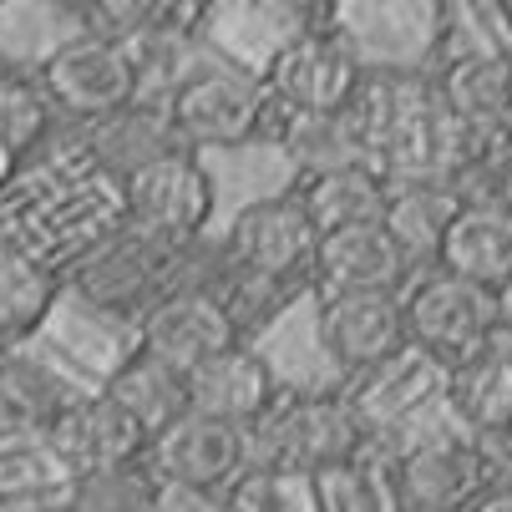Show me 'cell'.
I'll list each match as a JSON object with an SVG mask.
<instances>
[{"label": "cell", "mask_w": 512, "mask_h": 512, "mask_svg": "<svg viewBox=\"0 0 512 512\" xmlns=\"http://www.w3.org/2000/svg\"><path fill=\"white\" fill-rule=\"evenodd\" d=\"M462 203L452 198L447 183H391V203H386V234L406 249L411 264H442V244L457 224Z\"/></svg>", "instance_id": "cell-24"}, {"label": "cell", "mask_w": 512, "mask_h": 512, "mask_svg": "<svg viewBox=\"0 0 512 512\" xmlns=\"http://www.w3.org/2000/svg\"><path fill=\"white\" fill-rule=\"evenodd\" d=\"M447 406L467 426V436H482L512 421V335L497 330L482 350L452 365Z\"/></svg>", "instance_id": "cell-21"}, {"label": "cell", "mask_w": 512, "mask_h": 512, "mask_svg": "<svg viewBox=\"0 0 512 512\" xmlns=\"http://www.w3.org/2000/svg\"><path fill=\"white\" fill-rule=\"evenodd\" d=\"M0 360H6V350H0Z\"/></svg>", "instance_id": "cell-38"}, {"label": "cell", "mask_w": 512, "mask_h": 512, "mask_svg": "<svg viewBox=\"0 0 512 512\" xmlns=\"http://www.w3.org/2000/svg\"><path fill=\"white\" fill-rule=\"evenodd\" d=\"M492 148H497V168H502V178H507V188H512V127L492 142Z\"/></svg>", "instance_id": "cell-36"}, {"label": "cell", "mask_w": 512, "mask_h": 512, "mask_svg": "<svg viewBox=\"0 0 512 512\" xmlns=\"http://www.w3.org/2000/svg\"><path fill=\"white\" fill-rule=\"evenodd\" d=\"M284 477H274L269 467L249 462L224 492H218V507L224 512H284Z\"/></svg>", "instance_id": "cell-31"}, {"label": "cell", "mask_w": 512, "mask_h": 512, "mask_svg": "<svg viewBox=\"0 0 512 512\" xmlns=\"http://www.w3.org/2000/svg\"><path fill=\"white\" fill-rule=\"evenodd\" d=\"M330 11L300 31L295 41H284L274 51V61L264 66V92L274 107L284 112H300V117H335L355 102V92L365 87V66L355 41L340 26H325Z\"/></svg>", "instance_id": "cell-6"}, {"label": "cell", "mask_w": 512, "mask_h": 512, "mask_svg": "<svg viewBox=\"0 0 512 512\" xmlns=\"http://www.w3.org/2000/svg\"><path fill=\"white\" fill-rule=\"evenodd\" d=\"M71 492H77V477L56 462L46 442L0 447V512H51L66 507Z\"/></svg>", "instance_id": "cell-26"}, {"label": "cell", "mask_w": 512, "mask_h": 512, "mask_svg": "<svg viewBox=\"0 0 512 512\" xmlns=\"http://www.w3.org/2000/svg\"><path fill=\"white\" fill-rule=\"evenodd\" d=\"M51 512H71V502H66V507H51Z\"/></svg>", "instance_id": "cell-37"}, {"label": "cell", "mask_w": 512, "mask_h": 512, "mask_svg": "<svg viewBox=\"0 0 512 512\" xmlns=\"http://www.w3.org/2000/svg\"><path fill=\"white\" fill-rule=\"evenodd\" d=\"M315 249H320V234L310 224V213L300 208V198L274 193L234 213L218 259L234 269H249V274H264V279H295L315 289Z\"/></svg>", "instance_id": "cell-8"}, {"label": "cell", "mask_w": 512, "mask_h": 512, "mask_svg": "<svg viewBox=\"0 0 512 512\" xmlns=\"http://www.w3.org/2000/svg\"><path fill=\"white\" fill-rule=\"evenodd\" d=\"M51 97L41 82L36 61H0V142L26 163L31 148H41V137L51 132Z\"/></svg>", "instance_id": "cell-28"}, {"label": "cell", "mask_w": 512, "mask_h": 512, "mask_svg": "<svg viewBox=\"0 0 512 512\" xmlns=\"http://www.w3.org/2000/svg\"><path fill=\"white\" fill-rule=\"evenodd\" d=\"M249 462H254L249 431L193 416V411L183 421H173L163 436H153V447H148V467L158 472L163 487H183V492H203V497H218Z\"/></svg>", "instance_id": "cell-13"}, {"label": "cell", "mask_w": 512, "mask_h": 512, "mask_svg": "<svg viewBox=\"0 0 512 512\" xmlns=\"http://www.w3.org/2000/svg\"><path fill=\"white\" fill-rule=\"evenodd\" d=\"M401 512H467L487 487V462L472 436H426L386 467Z\"/></svg>", "instance_id": "cell-11"}, {"label": "cell", "mask_w": 512, "mask_h": 512, "mask_svg": "<svg viewBox=\"0 0 512 512\" xmlns=\"http://www.w3.org/2000/svg\"><path fill=\"white\" fill-rule=\"evenodd\" d=\"M213 173L203 168L198 153H163L158 163L137 168L122 183V208H127V224L153 234L173 249H198L203 229L213 224Z\"/></svg>", "instance_id": "cell-7"}, {"label": "cell", "mask_w": 512, "mask_h": 512, "mask_svg": "<svg viewBox=\"0 0 512 512\" xmlns=\"http://www.w3.org/2000/svg\"><path fill=\"white\" fill-rule=\"evenodd\" d=\"M36 66H41L51 107L82 127H97V122H112L142 107V71H137L132 46L77 31V36L56 41Z\"/></svg>", "instance_id": "cell-4"}, {"label": "cell", "mask_w": 512, "mask_h": 512, "mask_svg": "<svg viewBox=\"0 0 512 512\" xmlns=\"http://www.w3.org/2000/svg\"><path fill=\"white\" fill-rule=\"evenodd\" d=\"M208 289L218 295L224 315L234 320L239 340L254 345V335H264L279 315H289V305L315 295L310 284H295V279H264V274H249V269H234L218 259V274L208 279Z\"/></svg>", "instance_id": "cell-27"}, {"label": "cell", "mask_w": 512, "mask_h": 512, "mask_svg": "<svg viewBox=\"0 0 512 512\" xmlns=\"http://www.w3.org/2000/svg\"><path fill=\"white\" fill-rule=\"evenodd\" d=\"M300 198V208L310 213L315 234H340V229H360V224H381L386 203H391V183L381 168L355 163V168H330V173H305L289 188Z\"/></svg>", "instance_id": "cell-19"}, {"label": "cell", "mask_w": 512, "mask_h": 512, "mask_svg": "<svg viewBox=\"0 0 512 512\" xmlns=\"http://www.w3.org/2000/svg\"><path fill=\"white\" fill-rule=\"evenodd\" d=\"M163 117H168L183 153L244 148V142L269 137L274 102H269L259 77H249V71H239L229 61H213V66H203L193 82H183L168 97Z\"/></svg>", "instance_id": "cell-5"}, {"label": "cell", "mask_w": 512, "mask_h": 512, "mask_svg": "<svg viewBox=\"0 0 512 512\" xmlns=\"http://www.w3.org/2000/svg\"><path fill=\"white\" fill-rule=\"evenodd\" d=\"M66 401H71V391L46 371V365L6 355L0 360V447L41 442Z\"/></svg>", "instance_id": "cell-25"}, {"label": "cell", "mask_w": 512, "mask_h": 512, "mask_svg": "<svg viewBox=\"0 0 512 512\" xmlns=\"http://www.w3.org/2000/svg\"><path fill=\"white\" fill-rule=\"evenodd\" d=\"M97 391L112 396V401H117L142 431H148V436H163L173 421L188 416V376L173 371V365H163L158 355L137 350V345L112 365L107 381H102Z\"/></svg>", "instance_id": "cell-20"}, {"label": "cell", "mask_w": 512, "mask_h": 512, "mask_svg": "<svg viewBox=\"0 0 512 512\" xmlns=\"http://www.w3.org/2000/svg\"><path fill=\"white\" fill-rule=\"evenodd\" d=\"M244 345L234 320L224 315V305H218V295L208 284H188V289H173V295H163L148 315H142L137 325V350L158 355L163 365H173V371H198L203 360L224 355Z\"/></svg>", "instance_id": "cell-14"}, {"label": "cell", "mask_w": 512, "mask_h": 512, "mask_svg": "<svg viewBox=\"0 0 512 512\" xmlns=\"http://www.w3.org/2000/svg\"><path fill=\"white\" fill-rule=\"evenodd\" d=\"M492 295H497V330L512 335V279H507L502 289H492Z\"/></svg>", "instance_id": "cell-35"}, {"label": "cell", "mask_w": 512, "mask_h": 512, "mask_svg": "<svg viewBox=\"0 0 512 512\" xmlns=\"http://www.w3.org/2000/svg\"><path fill=\"white\" fill-rule=\"evenodd\" d=\"M436 102L472 142H497L512 127V51H457L431 66Z\"/></svg>", "instance_id": "cell-15"}, {"label": "cell", "mask_w": 512, "mask_h": 512, "mask_svg": "<svg viewBox=\"0 0 512 512\" xmlns=\"http://www.w3.org/2000/svg\"><path fill=\"white\" fill-rule=\"evenodd\" d=\"M41 442L56 452V462L71 472V477H102V472H122V467H137L148 462V447L153 436L142 431L112 396L102 391H87V396H71L61 406V416L51 421V431Z\"/></svg>", "instance_id": "cell-10"}, {"label": "cell", "mask_w": 512, "mask_h": 512, "mask_svg": "<svg viewBox=\"0 0 512 512\" xmlns=\"http://www.w3.org/2000/svg\"><path fill=\"white\" fill-rule=\"evenodd\" d=\"M472 442H477V452H482V462H487V477L512 487V421H507V426H497V431L472 436Z\"/></svg>", "instance_id": "cell-32"}, {"label": "cell", "mask_w": 512, "mask_h": 512, "mask_svg": "<svg viewBox=\"0 0 512 512\" xmlns=\"http://www.w3.org/2000/svg\"><path fill=\"white\" fill-rule=\"evenodd\" d=\"M163 482L148 462L122 467V472H102V477H82L71 492V512H158L163 502Z\"/></svg>", "instance_id": "cell-29"}, {"label": "cell", "mask_w": 512, "mask_h": 512, "mask_svg": "<svg viewBox=\"0 0 512 512\" xmlns=\"http://www.w3.org/2000/svg\"><path fill=\"white\" fill-rule=\"evenodd\" d=\"M406 335L436 360H467L497 335V295L452 269H431L406 289Z\"/></svg>", "instance_id": "cell-9"}, {"label": "cell", "mask_w": 512, "mask_h": 512, "mask_svg": "<svg viewBox=\"0 0 512 512\" xmlns=\"http://www.w3.org/2000/svg\"><path fill=\"white\" fill-rule=\"evenodd\" d=\"M310 492H315L320 512H386V492H381V482L371 477L365 462L340 467L330 477H315Z\"/></svg>", "instance_id": "cell-30"}, {"label": "cell", "mask_w": 512, "mask_h": 512, "mask_svg": "<svg viewBox=\"0 0 512 512\" xmlns=\"http://www.w3.org/2000/svg\"><path fill=\"white\" fill-rule=\"evenodd\" d=\"M21 168H26V163H21V158H16V153L6 148V142H0V198L11 193V183L21 178Z\"/></svg>", "instance_id": "cell-34"}, {"label": "cell", "mask_w": 512, "mask_h": 512, "mask_svg": "<svg viewBox=\"0 0 512 512\" xmlns=\"http://www.w3.org/2000/svg\"><path fill=\"white\" fill-rule=\"evenodd\" d=\"M61 289H66V274L56 264L0 239V350L31 340L51 320Z\"/></svg>", "instance_id": "cell-22"}, {"label": "cell", "mask_w": 512, "mask_h": 512, "mask_svg": "<svg viewBox=\"0 0 512 512\" xmlns=\"http://www.w3.org/2000/svg\"><path fill=\"white\" fill-rule=\"evenodd\" d=\"M436 269H452L482 289H502L512 279V208H462Z\"/></svg>", "instance_id": "cell-23"}, {"label": "cell", "mask_w": 512, "mask_h": 512, "mask_svg": "<svg viewBox=\"0 0 512 512\" xmlns=\"http://www.w3.org/2000/svg\"><path fill=\"white\" fill-rule=\"evenodd\" d=\"M447 381H452V365L406 340L391 360L350 376L345 401L360 416L365 436H381V431H396L411 416H421L431 401H447Z\"/></svg>", "instance_id": "cell-12"}, {"label": "cell", "mask_w": 512, "mask_h": 512, "mask_svg": "<svg viewBox=\"0 0 512 512\" xmlns=\"http://www.w3.org/2000/svg\"><path fill=\"white\" fill-rule=\"evenodd\" d=\"M11 244L31 249L36 259L56 264L61 274L112 239L127 224L122 183L107 178L92 158H61L41 173V183L11 208Z\"/></svg>", "instance_id": "cell-1"}, {"label": "cell", "mask_w": 512, "mask_h": 512, "mask_svg": "<svg viewBox=\"0 0 512 512\" xmlns=\"http://www.w3.org/2000/svg\"><path fill=\"white\" fill-rule=\"evenodd\" d=\"M315 340L335 371L360 376L371 365L391 360L411 335H406V295H340L320 300L315 315Z\"/></svg>", "instance_id": "cell-16"}, {"label": "cell", "mask_w": 512, "mask_h": 512, "mask_svg": "<svg viewBox=\"0 0 512 512\" xmlns=\"http://www.w3.org/2000/svg\"><path fill=\"white\" fill-rule=\"evenodd\" d=\"M411 259L386 234V224H360L325 234L315 249V300L340 295H406L411 289Z\"/></svg>", "instance_id": "cell-17"}, {"label": "cell", "mask_w": 512, "mask_h": 512, "mask_svg": "<svg viewBox=\"0 0 512 512\" xmlns=\"http://www.w3.org/2000/svg\"><path fill=\"white\" fill-rule=\"evenodd\" d=\"M365 426L345 391H289L249 431V457L284 482H315L365 457Z\"/></svg>", "instance_id": "cell-2"}, {"label": "cell", "mask_w": 512, "mask_h": 512, "mask_svg": "<svg viewBox=\"0 0 512 512\" xmlns=\"http://www.w3.org/2000/svg\"><path fill=\"white\" fill-rule=\"evenodd\" d=\"M467 512H512V487H507V482H492Z\"/></svg>", "instance_id": "cell-33"}, {"label": "cell", "mask_w": 512, "mask_h": 512, "mask_svg": "<svg viewBox=\"0 0 512 512\" xmlns=\"http://www.w3.org/2000/svg\"><path fill=\"white\" fill-rule=\"evenodd\" d=\"M188 254L193 249H173V244H163L153 234L122 224L112 239H102L92 254H82L77 264H71L66 279L97 315H127V320L142 325V315H148L163 295L188 289L178 279Z\"/></svg>", "instance_id": "cell-3"}, {"label": "cell", "mask_w": 512, "mask_h": 512, "mask_svg": "<svg viewBox=\"0 0 512 512\" xmlns=\"http://www.w3.org/2000/svg\"><path fill=\"white\" fill-rule=\"evenodd\" d=\"M279 396H284V381L254 345H234L224 355L203 360L198 371H188V411L239 426V431H254L279 406Z\"/></svg>", "instance_id": "cell-18"}]
</instances>
